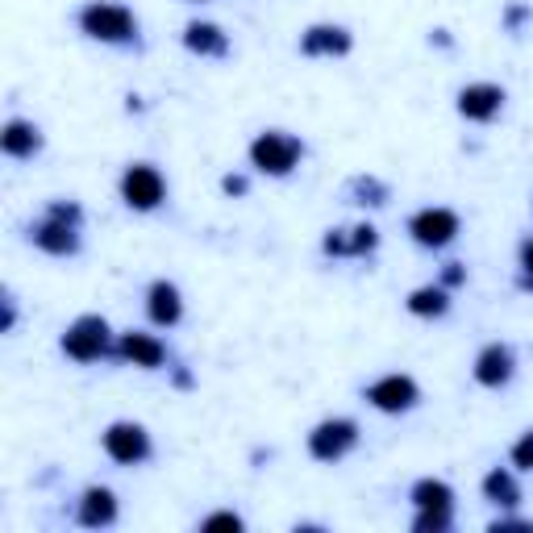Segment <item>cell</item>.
Segmentation results:
<instances>
[{
  "label": "cell",
  "mask_w": 533,
  "mask_h": 533,
  "mask_svg": "<svg viewBox=\"0 0 533 533\" xmlns=\"http://www.w3.org/2000/svg\"><path fill=\"white\" fill-rule=\"evenodd\" d=\"M80 25L88 38H100V42H130L138 34V21L125 5H113V0H92L80 13Z\"/></svg>",
  "instance_id": "1"
},
{
  "label": "cell",
  "mask_w": 533,
  "mask_h": 533,
  "mask_svg": "<svg viewBox=\"0 0 533 533\" xmlns=\"http://www.w3.org/2000/svg\"><path fill=\"white\" fill-rule=\"evenodd\" d=\"M250 159H255V167L267 171V175H288L300 159V142L292 134L267 130V134L255 138V146H250Z\"/></svg>",
  "instance_id": "2"
},
{
  "label": "cell",
  "mask_w": 533,
  "mask_h": 533,
  "mask_svg": "<svg viewBox=\"0 0 533 533\" xmlns=\"http://www.w3.org/2000/svg\"><path fill=\"white\" fill-rule=\"evenodd\" d=\"M63 350L75 363H92L109 350V321L105 317H80L67 334H63Z\"/></svg>",
  "instance_id": "3"
},
{
  "label": "cell",
  "mask_w": 533,
  "mask_h": 533,
  "mask_svg": "<svg viewBox=\"0 0 533 533\" xmlns=\"http://www.w3.org/2000/svg\"><path fill=\"white\" fill-rule=\"evenodd\" d=\"M163 175L150 167V163H134L130 171L121 175V196H125V205L130 209H142V213H150V209H159L163 205Z\"/></svg>",
  "instance_id": "4"
},
{
  "label": "cell",
  "mask_w": 533,
  "mask_h": 533,
  "mask_svg": "<svg viewBox=\"0 0 533 533\" xmlns=\"http://www.w3.org/2000/svg\"><path fill=\"white\" fill-rule=\"evenodd\" d=\"M75 221H80V209L75 205H55L46 213V221L34 230V242L50 255H71L75 250Z\"/></svg>",
  "instance_id": "5"
},
{
  "label": "cell",
  "mask_w": 533,
  "mask_h": 533,
  "mask_svg": "<svg viewBox=\"0 0 533 533\" xmlns=\"http://www.w3.org/2000/svg\"><path fill=\"white\" fill-rule=\"evenodd\" d=\"M354 442H359V429H354V421H321L309 434V450H313V459H321V463L342 459Z\"/></svg>",
  "instance_id": "6"
},
{
  "label": "cell",
  "mask_w": 533,
  "mask_h": 533,
  "mask_svg": "<svg viewBox=\"0 0 533 533\" xmlns=\"http://www.w3.org/2000/svg\"><path fill=\"white\" fill-rule=\"evenodd\" d=\"M105 450H109V459L130 467V463H142L146 454H150V438H146L142 425L117 421V425H109V434H105Z\"/></svg>",
  "instance_id": "7"
},
{
  "label": "cell",
  "mask_w": 533,
  "mask_h": 533,
  "mask_svg": "<svg viewBox=\"0 0 533 533\" xmlns=\"http://www.w3.org/2000/svg\"><path fill=\"white\" fill-rule=\"evenodd\" d=\"M367 400L375 404V409H384V413H404V409H413V404H417V384L409 375H384L379 384L367 388Z\"/></svg>",
  "instance_id": "8"
},
{
  "label": "cell",
  "mask_w": 533,
  "mask_h": 533,
  "mask_svg": "<svg viewBox=\"0 0 533 533\" xmlns=\"http://www.w3.org/2000/svg\"><path fill=\"white\" fill-rule=\"evenodd\" d=\"M409 234L421 242V246H446L454 234H459V217L450 209H421L413 221H409Z\"/></svg>",
  "instance_id": "9"
},
{
  "label": "cell",
  "mask_w": 533,
  "mask_h": 533,
  "mask_svg": "<svg viewBox=\"0 0 533 533\" xmlns=\"http://www.w3.org/2000/svg\"><path fill=\"white\" fill-rule=\"evenodd\" d=\"M500 105H504V92L496 84H471L459 92V113L467 121H492L500 113Z\"/></svg>",
  "instance_id": "10"
},
{
  "label": "cell",
  "mask_w": 533,
  "mask_h": 533,
  "mask_svg": "<svg viewBox=\"0 0 533 533\" xmlns=\"http://www.w3.org/2000/svg\"><path fill=\"white\" fill-rule=\"evenodd\" d=\"M117 354L125 363H134V367H163V359H167L163 342L150 338V334H121Z\"/></svg>",
  "instance_id": "11"
},
{
  "label": "cell",
  "mask_w": 533,
  "mask_h": 533,
  "mask_svg": "<svg viewBox=\"0 0 533 533\" xmlns=\"http://www.w3.org/2000/svg\"><path fill=\"white\" fill-rule=\"evenodd\" d=\"M509 375H513V350H509V346H488V350L475 359V379H479L484 388L509 384Z\"/></svg>",
  "instance_id": "12"
},
{
  "label": "cell",
  "mask_w": 533,
  "mask_h": 533,
  "mask_svg": "<svg viewBox=\"0 0 533 533\" xmlns=\"http://www.w3.org/2000/svg\"><path fill=\"white\" fill-rule=\"evenodd\" d=\"M300 50L304 55H346L350 34L342 30V25H313V30L300 38Z\"/></svg>",
  "instance_id": "13"
},
{
  "label": "cell",
  "mask_w": 533,
  "mask_h": 533,
  "mask_svg": "<svg viewBox=\"0 0 533 533\" xmlns=\"http://www.w3.org/2000/svg\"><path fill=\"white\" fill-rule=\"evenodd\" d=\"M38 146H42V138L30 121H9L5 134H0V150H5L9 159H30Z\"/></svg>",
  "instance_id": "14"
},
{
  "label": "cell",
  "mask_w": 533,
  "mask_h": 533,
  "mask_svg": "<svg viewBox=\"0 0 533 533\" xmlns=\"http://www.w3.org/2000/svg\"><path fill=\"white\" fill-rule=\"evenodd\" d=\"M117 517V500L109 488H88L84 500H80V525H109Z\"/></svg>",
  "instance_id": "15"
},
{
  "label": "cell",
  "mask_w": 533,
  "mask_h": 533,
  "mask_svg": "<svg viewBox=\"0 0 533 533\" xmlns=\"http://www.w3.org/2000/svg\"><path fill=\"white\" fill-rule=\"evenodd\" d=\"M184 42H188V50H196V55H225V50H230L225 34L217 30V25H209V21H192Z\"/></svg>",
  "instance_id": "16"
},
{
  "label": "cell",
  "mask_w": 533,
  "mask_h": 533,
  "mask_svg": "<svg viewBox=\"0 0 533 533\" xmlns=\"http://www.w3.org/2000/svg\"><path fill=\"white\" fill-rule=\"evenodd\" d=\"M150 317H155L159 325H175L180 321V292H175V284H167V279H159L155 288H150Z\"/></svg>",
  "instance_id": "17"
},
{
  "label": "cell",
  "mask_w": 533,
  "mask_h": 533,
  "mask_svg": "<svg viewBox=\"0 0 533 533\" xmlns=\"http://www.w3.org/2000/svg\"><path fill=\"white\" fill-rule=\"evenodd\" d=\"M413 500H417V509H442L450 513V488L442 484V479H421V484L413 488Z\"/></svg>",
  "instance_id": "18"
},
{
  "label": "cell",
  "mask_w": 533,
  "mask_h": 533,
  "mask_svg": "<svg viewBox=\"0 0 533 533\" xmlns=\"http://www.w3.org/2000/svg\"><path fill=\"white\" fill-rule=\"evenodd\" d=\"M409 313H417V317H438V313H446V292L442 288H417L409 296Z\"/></svg>",
  "instance_id": "19"
},
{
  "label": "cell",
  "mask_w": 533,
  "mask_h": 533,
  "mask_svg": "<svg viewBox=\"0 0 533 533\" xmlns=\"http://www.w3.org/2000/svg\"><path fill=\"white\" fill-rule=\"evenodd\" d=\"M484 492H488V500H496V504H517V500H521V492H517V484H513L509 471H492V475L484 479Z\"/></svg>",
  "instance_id": "20"
},
{
  "label": "cell",
  "mask_w": 533,
  "mask_h": 533,
  "mask_svg": "<svg viewBox=\"0 0 533 533\" xmlns=\"http://www.w3.org/2000/svg\"><path fill=\"white\" fill-rule=\"evenodd\" d=\"M513 463L525 467V471H533V434H525V438L513 446Z\"/></svg>",
  "instance_id": "21"
},
{
  "label": "cell",
  "mask_w": 533,
  "mask_h": 533,
  "mask_svg": "<svg viewBox=\"0 0 533 533\" xmlns=\"http://www.w3.org/2000/svg\"><path fill=\"white\" fill-rule=\"evenodd\" d=\"M205 529H242V517H234V513H217V517L205 521Z\"/></svg>",
  "instance_id": "22"
},
{
  "label": "cell",
  "mask_w": 533,
  "mask_h": 533,
  "mask_svg": "<svg viewBox=\"0 0 533 533\" xmlns=\"http://www.w3.org/2000/svg\"><path fill=\"white\" fill-rule=\"evenodd\" d=\"M521 267H525V284H533V242L521 250Z\"/></svg>",
  "instance_id": "23"
},
{
  "label": "cell",
  "mask_w": 533,
  "mask_h": 533,
  "mask_svg": "<svg viewBox=\"0 0 533 533\" xmlns=\"http://www.w3.org/2000/svg\"><path fill=\"white\" fill-rule=\"evenodd\" d=\"M225 192H246V180H238V175H230V180H225Z\"/></svg>",
  "instance_id": "24"
}]
</instances>
